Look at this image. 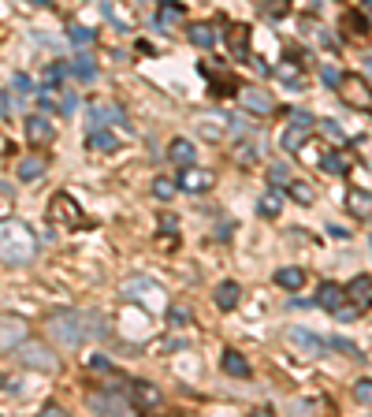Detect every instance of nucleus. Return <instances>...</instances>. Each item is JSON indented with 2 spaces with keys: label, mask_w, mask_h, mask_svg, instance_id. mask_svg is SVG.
<instances>
[{
  "label": "nucleus",
  "mask_w": 372,
  "mask_h": 417,
  "mask_svg": "<svg viewBox=\"0 0 372 417\" xmlns=\"http://www.w3.org/2000/svg\"><path fill=\"white\" fill-rule=\"evenodd\" d=\"M34 254H38V238L30 235V227L19 224V220H4L0 224V257H4V265L8 268L30 265Z\"/></svg>",
  "instance_id": "f257e3e1"
},
{
  "label": "nucleus",
  "mask_w": 372,
  "mask_h": 417,
  "mask_svg": "<svg viewBox=\"0 0 372 417\" xmlns=\"http://www.w3.org/2000/svg\"><path fill=\"white\" fill-rule=\"evenodd\" d=\"M83 321H86V313L63 309V313H52V317L45 321V332H49V339H56L60 347L75 350V347H83L86 336H89V328H86Z\"/></svg>",
  "instance_id": "f03ea898"
},
{
  "label": "nucleus",
  "mask_w": 372,
  "mask_h": 417,
  "mask_svg": "<svg viewBox=\"0 0 372 417\" xmlns=\"http://www.w3.org/2000/svg\"><path fill=\"white\" fill-rule=\"evenodd\" d=\"M89 410H94V414H116V417H127L131 410H138V406H134L131 391L120 395L116 387H108V391H94V395H89Z\"/></svg>",
  "instance_id": "7ed1b4c3"
},
{
  "label": "nucleus",
  "mask_w": 372,
  "mask_h": 417,
  "mask_svg": "<svg viewBox=\"0 0 372 417\" xmlns=\"http://www.w3.org/2000/svg\"><path fill=\"white\" fill-rule=\"evenodd\" d=\"M287 343H290V347H298V354H302V358H320V354H328V347H331L328 339L313 336L309 328H302V324L287 328Z\"/></svg>",
  "instance_id": "20e7f679"
},
{
  "label": "nucleus",
  "mask_w": 372,
  "mask_h": 417,
  "mask_svg": "<svg viewBox=\"0 0 372 417\" xmlns=\"http://www.w3.org/2000/svg\"><path fill=\"white\" fill-rule=\"evenodd\" d=\"M19 361L26 369H38V373H52V369H56V358H52V350L45 347V343H23Z\"/></svg>",
  "instance_id": "39448f33"
},
{
  "label": "nucleus",
  "mask_w": 372,
  "mask_h": 417,
  "mask_svg": "<svg viewBox=\"0 0 372 417\" xmlns=\"http://www.w3.org/2000/svg\"><path fill=\"white\" fill-rule=\"evenodd\" d=\"M339 94L353 108H372V86H365V79H361V75H342Z\"/></svg>",
  "instance_id": "423d86ee"
},
{
  "label": "nucleus",
  "mask_w": 372,
  "mask_h": 417,
  "mask_svg": "<svg viewBox=\"0 0 372 417\" xmlns=\"http://www.w3.org/2000/svg\"><path fill=\"white\" fill-rule=\"evenodd\" d=\"M127 391H131V398H134V406H138L142 414L157 410V406L164 403V391H160L157 384H149V380H134V384L127 387Z\"/></svg>",
  "instance_id": "0eeeda50"
},
{
  "label": "nucleus",
  "mask_w": 372,
  "mask_h": 417,
  "mask_svg": "<svg viewBox=\"0 0 372 417\" xmlns=\"http://www.w3.org/2000/svg\"><path fill=\"white\" fill-rule=\"evenodd\" d=\"M179 187H183L186 194H208V190L216 187V175L190 164V168H183V175H179Z\"/></svg>",
  "instance_id": "6e6552de"
},
{
  "label": "nucleus",
  "mask_w": 372,
  "mask_h": 417,
  "mask_svg": "<svg viewBox=\"0 0 372 417\" xmlns=\"http://www.w3.org/2000/svg\"><path fill=\"white\" fill-rule=\"evenodd\" d=\"M23 343H26V324L8 313V317L0 321V347H4V354H12L15 347H23Z\"/></svg>",
  "instance_id": "1a4fd4ad"
},
{
  "label": "nucleus",
  "mask_w": 372,
  "mask_h": 417,
  "mask_svg": "<svg viewBox=\"0 0 372 417\" xmlns=\"http://www.w3.org/2000/svg\"><path fill=\"white\" fill-rule=\"evenodd\" d=\"M26 138H30V145H45L56 138V127L49 123V112L41 116H26Z\"/></svg>",
  "instance_id": "9d476101"
},
{
  "label": "nucleus",
  "mask_w": 372,
  "mask_h": 417,
  "mask_svg": "<svg viewBox=\"0 0 372 417\" xmlns=\"http://www.w3.org/2000/svg\"><path fill=\"white\" fill-rule=\"evenodd\" d=\"M49 212H52V220H60V224H67V227L83 224V212H78V205L67 198V194H56L52 205H49Z\"/></svg>",
  "instance_id": "9b49d317"
},
{
  "label": "nucleus",
  "mask_w": 372,
  "mask_h": 417,
  "mask_svg": "<svg viewBox=\"0 0 372 417\" xmlns=\"http://www.w3.org/2000/svg\"><path fill=\"white\" fill-rule=\"evenodd\" d=\"M168 161L179 164V168H190V164L197 161V145L190 142V138H175V142L168 145Z\"/></svg>",
  "instance_id": "f8f14e48"
},
{
  "label": "nucleus",
  "mask_w": 372,
  "mask_h": 417,
  "mask_svg": "<svg viewBox=\"0 0 372 417\" xmlns=\"http://www.w3.org/2000/svg\"><path fill=\"white\" fill-rule=\"evenodd\" d=\"M347 209L353 220H372V194L369 190H347Z\"/></svg>",
  "instance_id": "ddd939ff"
},
{
  "label": "nucleus",
  "mask_w": 372,
  "mask_h": 417,
  "mask_svg": "<svg viewBox=\"0 0 372 417\" xmlns=\"http://www.w3.org/2000/svg\"><path fill=\"white\" fill-rule=\"evenodd\" d=\"M239 101H242V108L253 116H268L272 112V97L265 94V90H239Z\"/></svg>",
  "instance_id": "4468645a"
},
{
  "label": "nucleus",
  "mask_w": 372,
  "mask_h": 417,
  "mask_svg": "<svg viewBox=\"0 0 372 417\" xmlns=\"http://www.w3.org/2000/svg\"><path fill=\"white\" fill-rule=\"evenodd\" d=\"M342 302H347V291H342L339 283H331V280H328V283L316 287V305H320V309H331V313H335Z\"/></svg>",
  "instance_id": "2eb2a0df"
},
{
  "label": "nucleus",
  "mask_w": 372,
  "mask_h": 417,
  "mask_svg": "<svg viewBox=\"0 0 372 417\" xmlns=\"http://www.w3.org/2000/svg\"><path fill=\"white\" fill-rule=\"evenodd\" d=\"M347 298L358 302L361 309H365V305H372V276H353V280L347 283Z\"/></svg>",
  "instance_id": "dca6fc26"
},
{
  "label": "nucleus",
  "mask_w": 372,
  "mask_h": 417,
  "mask_svg": "<svg viewBox=\"0 0 372 417\" xmlns=\"http://www.w3.org/2000/svg\"><path fill=\"white\" fill-rule=\"evenodd\" d=\"M305 138H309V127H302V123H287L283 127V134H279V145H283L287 153H298L305 145Z\"/></svg>",
  "instance_id": "f3484780"
},
{
  "label": "nucleus",
  "mask_w": 372,
  "mask_h": 417,
  "mask_svg": "<svg viewBox=\"0 0 372 417\" xmlns=\"http://www.w3.org/2000/svg\"><path fill=\"white\" fill-rule=\"evenodd\" d=\"M239 283H234V280H223V283H216V291H212V302L216 305H220V309L223 313H228V309H234V305H239Z\"/></svg>",
  "instance_id": "a211bd4d"
},
{
  "label": "nucleus",
  "mask_w": 372,
  "mask_h": 417,
  "mask_svg": "<svg viewBox=\"0 0 372 417\" xmlns=\"http://www.w3.org/2000/svg\"><path fill=\"white\" fill-rule=\"evenodd\" d=\"M186 38H190V45H197V49H212L216 45V26L212 23H194L186 30Z\"/></svg>",
  "instance_id": "6ab92c4d"
},
{
  "label": "nucleus",
  "mask_w": 372,
  "mask_h": 417,
  "mask_svg": "<svg viewBox=\"0 0 372 417\" xmlns=\"http://www.w3.org/2000/svg\"><path fill=\"white\" fill-rule=\"evenodd\" d=\"M108 123H123V112L116 105H94L89 108V127H108Z\"/></svg>",
  "instance_id": "aec40b11"
},
{
  "label": "nucleus",
  "mask_w": 372,
  "mask_h": 417,
  "mask_svg": "<svg viewBox=\"0 0 372 417\" xmlns=\"http://www.w3.org/2000/svg\"><path fill=\"white\" fill-rule=\"evenodd\" d=\"M276 287H283V291H302V287H305V272H302V268H294V265H283L276 272Z\"/></svg>",
  "instance_id": "412c9836"
},
{
  "label": "nucleus",
  "mask_w": 372,
  "mask_h": 417,
  "mask_svg": "<svg viewBox=\"0 0 372 417\" xmlns=\"http://www.w3.org/2000/svg\"><path fill=\"white\" fill-rule=\"evenodd\" d=\"M220 365H223V373H228V376H250V361L246 358H242L239 354V350H223V354H220Z\"/></svg>",
  "instance_id": "4be33fe9"
},
{
  "label": "nucleus",
  "mask_w": 372,
  "mask_h": 417,
  "mask_svg": "<svg viewBox=\"0 0 372 417\" xmlns=\"http://www.w3.org/2000/svg\"><path fill=\"white\" fill-rule=\"evenodd\" d=\"M15 175H19L23 183H38L45 175V156H23L19 168H15Z\"/></svg>",
  "instance_id": "5701e85b"
},
{
  "label": "nucleus",
  "mask_w": 372,
  "mask_h": 417,
  "mask_svg": "<svg viewBox=\"0 0 372 417\" xmlns=\"http://www.w3.org/2000/svg\"><path fill=\"white\" fill-rule=\"evenodd\" d=\"M89 150H94V153H116V150H120V142H116L112 131L94 127V131H89Z\"/></svg>",
  "instance_id": "b1692460"
},
{
  "label": "nucleus",
  "mask_w": 372,
  "mask_h": 417,
  "mask_svg": "<svg viewBox=\"0 0 372 417\" xmlns=\"http://www.w3.org/2000/svg\"><path fill=\"white\" fill-rule=\"evenodd\" d=\"M283 198H287V190L276 187L272 194H265V198L257 201V212H261V216H268V220H276L279 212H283Z\"/></svg>",
  "instance_id": "393cba45"
},
{
  "label": "nucleus",
  "mask_w": 372,
  "mask_h": 417,
  "mask_svg": "<svg viewBox=\"0 0 372 417\" xmlns=\"http://www.w3.org/2000/svg\"><path fill=\"white\" fill-rule=\"evenodd\" d=\"M71 75H75L78 82H97V63H94V57L78 52L75 63H71Z\"/></svg>",
  "instance_id": "a878e982"
},
{
  "label": "nucleus",
  "mask_w": 372,
  "mask_h": 417,
  "mask_svg": "<svg viewBox=\"0 0 372 417\" xmlns=\"http://www.w3.org/2000/svg\"><path fill=\"white\" fill-rule=\"evenodd\" d=\"M67 41H71V45H83V49H86V45L97 41V30H94V26L75 23V26H67Z\"/></svg>",
  "instance_id": "bb28decb"
},
{
  "label": "nucleus",
  "mask_w": 372,
  "mask_h": 417,
  "mask_svg": "<svg viewBox=\"0 0 372 417\" xmlns=\"http://www.w3.org/2000/svg\"><path fill=\"white\" fill-rule=\"evenodd\" d=\"M283 190H287V198H294V201H298V205H313V198H316L313 187H305V183H298V179H290Z\"/></svg>",
  "instance_id": "cd10ccee"
},
{
  "label": "nucleus",
  "mask_w": 372,
  "mask_h": 417,
  "mask_svg": "<svg viewBox=\"0 0 372 417\" xmlns=\"http://www.w3.org/2000/svg\"><path fill=\"white\" fill-rule=\"evenodd\" d=\"M320 164H324V172H328V175H347V168H350V164H347V156H342V153H328Z\"/></svg>",
  "instance_id": "c85d7f7f"
},
{
  "label": "nucleus",
  "mask_w": 372,
  "mask_h": 417,
  "mask_svg": "<svg viewBox=\"0 0 372 417\" xmlns=\"http://www.w3.org/2000/svg\"><path fill=\"white\" fill-rule=\"evenodd\" d=\"M353 398H358L361 406H372V376H365V380L353 384Z\"/></svg>",
  "instance_id": "c756f323"
},
{
  "label": "nucleus",
  "mask_w": 372,
  "mask_h": 417,
  "mask_svg": "<svg viewBox=\"0 0 372 417\" xmlns=\"http://www.w3.org/2000/svg\"><path fill=\"white\" fill-rule=\"evenodd\" d=\"M168 321L175 324V328H186V324L194 321V313H190L186 305H171V309H168Z\"/></svg>",
  "instance_id": "7c9ffc66"
},
{
  "label": "nucleus",
  "mask_w": 372,
  "mask_h": 417,
  "mask_svg": "<svg viewBox=\"0 0 372 417\" xmlns=\"http://www.w3.org/2000/svg\"><path fill=\"white\" fill-rule=\"evenodd\" d=\"M153 194H157L160 201H168L171 194H175V183H171L168 175H160V179H153Z\"/></svg>",
  "instance_id": "2f4dec72"
},
{
  "label": "nucleus",
  "mask_w": 372,
  "mask_h": 417,
  "mask_svg": "<svg viewBox=\"0 0 372 417\" xmlns=\"http://www.w3.org/2000/svg\"><path fill=\"white\" fill-rule=\"evenodd\" d=\"M268 183H272V187H287V183H290V172L283 168V164H272V168H268Z\"/></svg>",
  "instance_id": "473e14b6"
},
{
  "label": "nucleus",
  "mask_w": 372,
  "mask_h": 417,
  "mask_svg": "<svg viewBox=\"0 0 372 417\" xmlns=\"http://www.w3.org/2000/svg\"><path fill=\"white\" fill-rule=\"evenodd\" d=\"M331 347L339 350V354H347V358H365V354H361V350L350 343V339H342V336H335V339H331Z\"/></svg>",
  "instance_id": "72a5a7b5"
},
{
  "label": "nucleus",
  "mask_w": 372,
  "mask_h": 417,
  "mask_svg": "<svg viewBox=\"0 0 372 417\" xmlns=\"http://www.w3.org/2000/svg\"><path fill=\"white\" fill-rule=\"evenodd\" d=\"M12 86H15V94H34V82H30L26 71H15V75H12Z\"/></svg>",
  "instance_id": "f704fd0d"
},
{
  "label": "nucleus",
  "mask_w": 372,
  "mask_h": 417,
  "mask_svg": "<svg viewBox=\"0 0 372 417\" xmlns=\"http://www.w3.org/2000/svg\"><path fill=\"white\" fill-rule=\"evenodd\" d=\"M38 105H41V112H49V116H60V105L52 101V90H41L38 94Z\"/></svg>",
  "instance_id": "c9c22d12"
},
{
  "label": "nucleus",
  "mask_w": 372,
  "mask_h": 417,
  "mask_svg": "<svg viewBox=\"0 0 372 417\" xmlns=\"http://www.w3.org/2000/svg\"><path fill=\"white\" fill-rule=\"evenodd\" d=\"M287 116H290V123H302V127H309V131L320 127V119H313L309 112H302V108H294V112H287Z\"/></svg>",
  "instance_id": "e433bc0d"
},
{
  "label": "nucleus",
  "mask_w": 372,
  "mask_h": 417,
  "mask_svg": "<svg viewBox=\"0 0 372 417\" xmlns=\"http://www.w3.org/2000/svg\"><path fill=\"white\" fill-rule=\"evenodd\" d=\"M179 15H183V12H179L175 4H164V8H160V15H157V23H160V26H168V23H175Z\"/></svg>",
  "instance_id": "4c0bfd02"
},
{
  "label": "nucleus",
  "mask_w": 372,
  "mask_h": 417,
  "mask_svg": "<svg viewBox=\"0 0 372 417\" xmlns=\"http://www.w3.org/2000/svg\"><path fill=\"white\" fill-rule=\"evenodd\" d=\"M358 313H361V305L350 302V305H339V309H335V317H339V321H358Z\"/></svg>",
  "instance_id": "58836bf2"
},
{
  "label": "nucleus",
  "mask_w": 372,
  "mask_h": 417,
  "mask_svg": "<svg viewBox=\"0 0 372 417\" xmlns=\"http://www.w3.org/2000/svg\"><path fill=\"white\" fill-rule=\"evenodd\" d=\"M78 108V97L75 94H63V101H60V116H71Z\"/></svg>",
  "instance_id": "ea45409f"
},
{
  "label": "nucleus",
  "mask_w": 372,
  "mask_h": 417,
  "mask_svg": "<svg viewBox=\"0 0 372 417\" xmlns=\"http://www.w3.org/2000/svg\"><path fill=\"white\" fill-rule=\"evenodd\" d=\"M320 79L328 82V86H335V90L342 86V75H339V71H335V68H324V71H320Z\"/></svg>",
  "instance_id": "a19ab883"
},
{
  "label": "nucleus",
  "mask_w": 372,
  "mask_h": 417,
  "mask_svg": "<svg viewBox=\"0 0 372 417\" xmlns=\"http://www.w3.org/2000/svg\"><path fill=\"white\" fill-rule=\"evenodd\" d=\"M320 131H324V134H331V138H342V127L335 123V119H320Z\"/></svg>",
  "instance_id": "79ce46f5"
},
{
  "label": "nucleus",
  "mask_w": 372,
  "mask_h": 417,
  "mask_svg": "<svg viewBox=\"0 0 372 417\" xmlns=\"http://www.w3.org/2000/svg\"><path fill=\"white\" fill-rule=\"evenodd\" d=\"M89 369H105V373H112V361L101 358V354H89Z\"/></svg>",
  "instance_id": "37998d69"
},
{
  "label": "nucleus",
  "mask_w": 372,
  "mask_h": 417,
  "mask_svg": "<svg viewBox=\"0 0 372 417\" xmlns=\"http://www.w3.org/2000/svg\"><path fill=\"white\" fill-rule=\"evenodd\" d=\"M12 395H19V380H15V376H4V398H12Z\"/></svg>",
  "instance_id": "c03bdc74"
},
{
  "label": "nucleus",
  "mask_w": 372,
  "mask_h": 417,
  "mask_svg": "<svg viewBox=\"0 0 372 417\" xmlns=\"http://www.w3.org/2000/svg\"><path fill=\"white\" fill-rule=\"evenodd\" d=\"M212 94H216V97H223V94H234V82H216V86H212Z\"/></svg>",
  "instance_id": "a18cd8bd"
},
{
  "label": "nucleus",
  "mask_w": 372,
  "mask_h": 417,
  "mask_svg": "<svg viewBox=\"0 0 372 417\" xmlns=\"http://www.w3.org/2000/svg\"><path fill=\"white\" fill-rule=\"evenodd\" d=\"M0 105H4V119H12V90H4V97H0Z\"/></svg>",
  "instance_id": "49530a36"
},
{
  "label": "nucleus",
  "mask_w": 372,
  "mask_h": 417,
  "mask_svg": "<svg viewBox=\"0 0 372 417\" xmlns=\"http://www.w3.org/2000/svg\"><path fill=\"white\" fill-rule=\"evenodd\" d=\"M175 227H179L175 216H160V231H175Z\"/></svg>",
  "instance_id": "de8ad7c7"
},
{
  "label": "nucleus",
  "mask_w": 372,
  "mask_h": 417,
  "mask_svg": "<svg viewBox=\"0 0 372 417\" xmlns=\"http://www.w3.org/2000/svg\"><path fill=\"white\" fill-rule=\"evenodd\" d=\"M183 347H186L183 339H168V343H164V350H183Z\"/></svg>",
  "instance_id": "09e8293b"
},
{
  "label": "nucleus",
  "mask_w": 372,
  "mask_h": 417,
  "mask_svg": "<svg viewBox=\"0 0 372 417\" xmlns=\"http://www.w3.org/2000/svg\"><path fill=\"white\" fill-rule=\"evenodd\" d=\"M365 68H369V71H372V52H369V57H365Z\"/></svg>",
  "instance_id": "8fccbe9b"
},
{
  "label": "nucleus",
  "mask_w": 372,
  "mask_h": 417,
  "mask_svg": "<svg viewBox=\"0 0 372 417\" xmlns=\"http://www.w3.org/2000/svg\"><path fill=\"white\" fill-rule=\"evenodd\" d=\"M365 12H369V23H372V4H369V8H365Z\"/></svg>",
  "instance_id": "3c124183"
},
{
  "label": "nucleus",
  "mask_w": 372,
  "mask_h": 417,
  "mask_svg": "<svg viewBox=\"0 0 372 417\" xmlns=\"http://www.w3.org/2000/svg\"><path fill=\"white\" fill-rule=\"evenodd\" d=\"M160 4H175V0H160Z\"/></svg>",
  "instance_id": "603ef678"
},
{
  "label": "nucleus",
  "mask_w": 372,
  "mask_h": 417,
  "mask_svg": "<svg viewBox=\"0 0 372 417\" xmlns=\"http://www.w3.org/2000/svg\"><path fill=\"white\" fill-rule=\"evenodd\" d=\"M369 250H372V235H369Z\"/></svg>",
  "instance_id": "864d4df0"
}]
</instances>
